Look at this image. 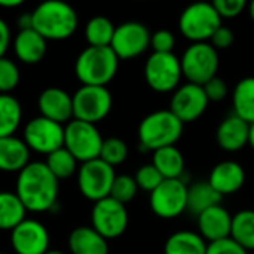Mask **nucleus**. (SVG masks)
Returning a JSON list of instances; mask_svg holds the SVG:
<instances>
[{"instance_id": "nucleus-28", "label": "nucleus", "mask_w": 254, "mask_h": 254, "mask_svg": "<svg viewBox=\"0 0 254 254\" xmlns=\"http://www.w3.org/2000/svg\"><path fill=\"white\" fill-rule=\"evenodd\" d=\"M223 196L208 183V181H197L189 186L187 193V211L193 215H199L205 209L218 205Z\"/></svg>"}, {"instance_id": "nucleus-48", "label": "nucleus", "mask_w": 254, "mask_h": 254, "mask_svg": "<svg viewBox=\"0 0 254 254\" xmlns=\"http://www.w3.org/2000/svg\"><path fill=\"white\" fill-rule=\"evenodd\" d=\"M135 2H144V0H135Z\"/></svg>"}, {"instance_id": "nucleus-10", "label": "nucleus", "mask_w": 254, "mask_h": 254, "mask_svg": "<svg viewBox=\"0 0 254 254\" xmlns=\"http://www.w3.org/2000/svg\"><path fill=\"white\" fill-rule=\"evenodd\" d=\"M23 139L30 151L48 156L64 147V124L38 115L26 123Z\"/></svg>"}, {"instance_id": "nucleus-4", "label": "nucleus", "mask_w": 254, "mask_h": 254, "mask_svg": "<svg viewBox=\"0 0 254 254\" xmlns=\"http://www.w3.org/2000/svg\"><path fill=\"white\" fill-rule=\"evenodd\" d=\"M120 59L111 47H87L75 60V75L82 85L106 87L118 72Z\"/></svg>"}, {"instance_id": "nucleus-19", "label": "nucleus", "mask_w": 254, "mask_h": 254, "mask_svg": "<svg viewBox=\"0 0 254 254\" xmlns=\"http://www.w3.org/2000/svg\"><path fill=\"white\" fill-rule=\"evenodd\" d=\"M217 145L227 153L241 151L250 141V124L235 114L223 118L215 130Z\"/></svg>"}, {"instance_id": "nucleus-44", "label": "nucleus", "mask_w": 254, "mask_h": 254, "mask_svg": "<svg viewBox=\"0 0 254 254\" xmlns=\"http://www.w3.org/2000/svg\"><path fill=\"white\" fill-rule=\"evenodd\" d=\"M26 0H0V6L2 8H17L21 6Z\"/></svg>"}, {"instance_id": "nucleus-43", "label": "nucleus", "mask_w": 254, "mask_h": 254, "mask_svg": "<svg viewBox=\"0 0 254 254\" xmlns=\"http://www.w3.org/2000/svg\"><path fill=\"white\" fill-rule=\"evenodd\" d=\"M17 26L20 30H27L33 29V20H32V12H24L17 18Z\"/></svg>"}, {"instance_id": "nucleus-30", "label": "nucleus", "mask_w": 254, "mask_h": 254, "mask_svg": "<svg viewBox=\"0 0 254 254\" xmlns=\"http://www.w3.org/2000/svg\"><path fill=\"white\" fill-rule=\"evenodd\" d=\"M230 238L247 251H254V209H241L233 214Z\"/></svg>"}, {"instance_id": "nucleus-27", "label": "nucleus", "mask_w": 254, "mask_h": 254, "mask_svg": "<svg viewBox=\"0 0 254 254\" xmlns=\"http://www.w3.org/2000/svg\"><path fill=\"white\" fill-rule=\"evenodd\" d=\"M27 212L15 191H0V230H14L26 220Z\"/></svg>"}, {"instance_id": "nucleus-18", "label": "nucleus", "mask_w": 254, "mask_h": 254, "mask_svg": "<svg viewBox=\"0 0 254 254\" xmlns=\"http://www.w3.org/2000/svg\"><path fill=\"white\" fill-rule=\"evenodd\" d=\"M232 217L233 214H230L223 205H214L196 217L197 232L208 244L230 238Z\"/></svg>"}, {"instance_id": "nucleus-40", "label": "nucleus", "mask_w": 254, "mask_h": 254, "mask_svg": "<svg viewBox=\"0 0 254 254\" xmlns=\"http://www.w3.org/2000/svg\"><path fill=\"white\" fill-rule=\"evenodd\" d=\"M203 90H205L209 102H221L229 94V87H227L226 81L220 76H214L212 79H209L203 85Z\"/></svg>"}, {"instance_id": "nucleus-5", "label": "nucleus", "mask_w": 254, "mask_h": 254, "mask_svg": "<svg viewBox=\"0 0 254 254\" xmlns=\"http://www.w3.org/2000/svg\"><path fill=\"white\" fill-rule=\"evenodd\" d=\"M221 17L211 5V2H193L184 8L178 18V29L181 35L191 44L209 42L215 30L223 24Z\"/></svg>"}, {"instance_id": "nucleus-14", "label": "nucleus", "mask_w": 254, "mask_h": 254, "mask_svg": "<svg viewBox=\"0 0 254 254\" xmlns=\"http://www.w3.org/2000/svg\"><path fill=\"white\" fill-rule=\"evenodd\" d=\"M151 45V32L139 21H126L115 27L111 42L120 60H132L142 56Z\"/></svg>"}, {"instance_id": "nucleus-2", "label": "nucleus", "mask_w": 254, "mask_h": 254, "mask_svg": "<svg viewBox=\"0 0 254 254\" xmlns=\"http://www.w3.org/2000/svg\"><path fill=\"white\" fill-rule=\"evenodd\" d=\"M33 29L47 41H64L78 29V14L64 0H44L32 11Z\"/></svg>"}, {"instance_id": "nucleus-16", "label": "nucleus", "mask_w": 254, "mask_h": 254, "mask_svg": "<svg viewBox=\"0 0 254 254\" xmlns=\"http://www.w3.org/2000/svg\"><path fill=\"white\" fill-rule=\"evenodd\" d=\"M50 242L47 226L33 218H26L11 230V245L15 254H47Z\"/></svg>"}, {"instance_id": "nucleus-11", "label": "nucleus", "mask_w": 254, "mask_h": 254, "mask_svg": "<svg viewBox=\"0 0 254 254\" xmlns=\"http://www.w3.org/2000/svg\"><path fill=\"white\" fill-rule=\"evenodd\" d=\"M73 118L97 124L112 109V94L108 87L81 85L73 94Z\"/></svg>"}, {"instance_id": "nucleus-34", "label": "nucleus", "mask_w": 254, "mask_h": 254, "mask_svg": "<svg viewBox=\"0 0 254 254\" xmlns=\"http://www.w3.org/2000/svg\"><path fill=\"white\" fill-rule=\"evenodd\" d=\"M138 184L135 177L127 175V174H121L117 175L112 184V190H111V197L117 199L121 203H129L130 200H133L138 194Z\"/></svg>"}, {"instance_id": "nucleus-17", "label": "nucleus", "mask_w": 254, "mask_h": 254, "mask_svg": "<svg viewBox=\"0 0 254 254\" xmlns=\"http://www.w3.org/2000/svg\"><path fill=\"white\" fill-rule=\"evenodd\" d=\"M38 109L42 117L60 124H67L73 120L72 94L60 87H48L42 90L38 97Z\"/></svg>"}, {"instance_id": "nucleus-46", "label": "nucleus", "mask_w": 254, "mask_h": 254, "mask_svg": "<svg viewBox=\"0 0 254 254\" xmlns=\"http://www.w3.org/2000/svg\"><path fill=\"white\" fill-rule=\"evenodd\" d=\"M248 14H250V18L254 23V0H250V3H248Z\"/></svg>"}, {"instance_id": "nucleus-37", "label": "nucleus", "mask_w": 254, "mask_h": 254, "mask_svg": "<svg viewBox=\"0 0 254 254\" xmlns=\"http://www.w3.org/2000/svg\"><path fill=\"white\" fill-rule=\"evenodd\" d=\"M250 0H211V5L215 8L221 18H235L248 9Z\"/></svg>"}, {"instance_id": "nucleus-42", "label": "nucleus", "mask_w": 254, "mask_h": 254, "mask_svg": "<svg viewBox=\"0 0 254 254\" xmlns=\"http://www.w3.org/2000/svg\"><path fill=\"white\" fill-rule=\"evenodd\" d=\"M12 39L9 24L3 18H0V57L6 56L9 47H12Z\"/></svg>"}, {"instance_id": "nucleus-21", "label": "nucleus", "mask_w": 254, "mask_h": 254, "mask_svg": "<svg viewBox=\"0 0 254 254\" xmlns=\"http://www.w3.org/2000/svg\"><path fill=\"white\" fill-rule=\"evenodd\" d=\"M47 39L35 29L18 30L12 39V50L15 57L24 64H36L47 54Z\"/></svg>"}, {"instance_id": "nucleus-1", "label": "nucleus", "mask_w": 254, "mask_h": 254, "mask_svg": "<svg viewBox=\"0 0 254 254\" xmlns=\"http://www.w3.org/2000/svg\"><path fill=\"white\" fill-rule=\"evenodd\" d=\"M59 180L45 162H30L17 177L15 193L30 212H47L57 205Z\"/></svg>"}, {"instance_id": "nucleus-20", "label": "nucleus", "mask_w": 254, "mask_h": 254, "mask_svg": "<svg viewBox=\"0 0 254 254\" xmlns=\"http://www.w3.org/2000/svg\"><path fill=\"white\" fill-rule=\"evenodd\" d=\"M245 169L235 160H223L217 163L208 177V183L224 197L238 193L245 184Z\"/></svg>"}, {"instance_id": "nucleus-29", "label": "nucleus", "mask_w": 254, "mask_h": 254, "mask_svg": "<svg viewBox=\"0 0 254 254\" xmlns=\"http://www.w3.org/2000/svg\"><path fill=\"white\" fill-rule=\"evenodd\" d=\"M23 121V106L12 94H0V138L14 136Z\"/></svg>"}, {"instance_id": "nucleus-3", "label": "nucleus", "mask_w": 254, "mask_h": 254, "mask_svg": "<svg viewBox=\"0 0 254 254\" xmlns=\"http://www.w3.org/2000/svg\"><path fill=\"white\" fill-rule=\"evenodd\" d=\"M184 133V123L171 109H157L145 115L138 127L139 145L145 151H157L175 145Z\"/></svg>"}, {"instance_id": "nucleus-26", "label": "nucleus", "mask_w": 254, "mask_h": 254, "mask_svg": "<svg viewBox=\"0 0 254 254\" xmlns=\"http://www.w3.org/2000/svg\"><path fill=\"white\" fill-rule=\"evenodd\" d=\"M233 114L247 121L254 123V76H245L236 82L232 91Z\"/></svg>"}, {"instance_id": "nucleus-49", "label": "nucleus", "mask_w": 254, "mask_h": 254, "mask_svg": "<svg viewBox=\"0 0 254 254\" xmlns=\"http://www.w3.org/2000/svg\"><path fill=\"white\" fill-rule=\"evenodd\" d=\"M0 254H6V253H2V251H0Z\"/></svg>"}, {"instance_id": "nucleus-38", "label": "nucleus", "mask_w": 254, "mask_h": 254, "mask_svg": "<svg viewBox=\"0 0 254 254\" xmlns=\"http://www.w3.org/2000/svg\"><path fill=\"white\" fill-rule=\"evenodd\" d=\"M177 39L175 35L168 29H160L151 33V45L153 53H174Z\"/></svg>"}, {"instance_id": "nucleus-6", "label": "nucleus", "mask_w": 254, "mask_h": 254, "mask_svg": "<svg viewBox=\"0 0 254 254\" xmlns=\"http://www.w3.org/2000/svg\"><path fill=\"white\" fill-rule=\"evenodd\" d=\"M183 76L187 82L205 85L209 79L217 76L220 67L218 51L209 42H196L186 48L181 56Z\"/></svg>"}, {"instance_id": "nucleus-47", "label": "nucleus", "mask_w": 254, "mask_h": 254, "mask_svg": "<svg viewBox=\"0 0 254 254\" xmlns=\"http://www.w3.org/2000/svg\"><path fill=\"white\" fill-rule=\"evenodd\" d=\"M47 254H67V253H64V251H60V250H50Z\"/></svg>"}, {"instance_id": "nucleus-9", "label": "nucleus", "mask_w": 254, "mask_h": 254, "mask_svg": "<svg viewBox=\"0 0 254 254\" xmlns=\"http://www.w3.org/2000/svg\"><path fill=\"white\" fill-rule=\"evenodd\" d=\"M117 174L115 169L103 162L102 159H94L79 165L76 172V183L79 193L91 200L93 203L111 196L112 184Z\"/></svg>"}, {"instance_id": "nucleus-23", "label": "nucleus", "mask_w": 254, "mask_h": 254, "mask_svg": "<svg viewBox=\"0 0 254 254\" xmlns=\"http://www.w3.org/2000/svg\"><path fill=\"white\" fill-rule=\"evenodd\" d=\"M30 163V148L24 139L14 136L0 138V172L20 174Z\"/></svg>"}, {"instance_id": "nucleus-22", "label": "nucleus", "mask_w": 254, "mask_h": 254, "mask_svg": "<svg viewBox=\"0 0 254 254\" xmlns=\"http://www.w3.org/2000/svg\"><path fill=\"white\" fill-rule=\"evenodd\" d=\"M70 254H109V241L91 226L75 227L67 238Z\"/></svg>"}, {"instance_id": "nucleus-25", "label": "nucleus", "mask_w": 254, "mask_h": 254, "mask_svg": "<svg viewBox=\"0 0 254 254\" xmlns=\"http://www.w3.org/2000/svg\"><path fill=\"white\" fill-rule=\"evenodd\" d=\"M151 163L157 168L165 180L183 178L186 171V159L177 145L165 147L153 153Z\"/></svg>"}, {"instance_id": "nucleus-39", "label": "nucleus", "mask_w": 254, "mask_h": 254, "mask_svg": "<svg viewBox=\"0 0 254 254\" xmlns=\"http://www.w3.org/2000/svg\"><path fill=\"white\" fill-rule=\"evenodd\" d=\"M206 254H250V251H247L232 238H226L215 242H209Z\"/></svg>"}, {"instance_id": "nucleus-13", "label": "nucleus", "mask_w": 254, "mask_h": 254, "mask_svg": "<svg viewBox=\"0 0 254 254\" xmlns=\"http://www.w3.org/2000/svg\"><path fill=\"white\" fill-rule=\"evenodd\" d=\"M129 226V211L126 205L108 196L94 202L91 208V227L108 241L117 239Z\"/></svg>"}, {"instance_id": "nucleus-41", "label": "nucleus", "mask_w": 254, "mask_h": 254, "mask_svg": "<svg viewBox=\"0 0 254 254\" xmlns=\"http://www.w3.org/2000/svg\"><path fill=\"white\" fill-rule=\"evenodd\" d=\"M233 41H235V35L232 32V29L226 27V26H220L215 33L211 36L209 39V44L218 51V50H227L233 45Z\"/></svg>"}, {"instance_id": "nucleus-33", "label": "nucleus", "mask_w": 254, "mask_h": 254, "mask_svg": "<svg viewBox=\"0 0 254 254\" xmlns=\"http://www.w3.org/2000/svg\"><path fill=\"white\" fill-rule=\"evenodd\" d=\"M127 157H129V147H127V144L121 138L112 136L103 141L99 159H102L103 162L115 168V166L123 165L127 160Z\"/></svg>"}, {"instance_id": "nucleus-45", "label": "nucleus", "mask_w": 254, "mask_h": 254, "mask_svg": "<svg viewBox=\"0 0 254 254\" xmlns=\"http://www.w3.org/2000/svg\"><path fill=\"white\" fill-rule=\"evenodd\" d=\"M248 145L254 150V123L250 124V141H248Z\"/></svg>"}, {"instance_id": "nucleus-35", "label": "nucleus", "mask_w": 254, "mask_h": 254, "mask_svg": "<svg viewBox=\"0 0 254 254\" xmlns=\"http://www.w3.org/2000/svg\"><path fill=\"white\" fill-rule=\"evenodd\" d=\"M20 78L18 64L6 56L0 57V94H11L20 84Z\"/></svg>"}, {"instance_id": "nucleus-32", "label": "nucleus", "mask_w": 254, "mask_h": 254, "mask_svg": "<svg viewBox=\"0 0 254 254\" xmlns=\"http://www.w3.org/2000/svg\"><path fill=\"white\" fill-rule=\"evenodd\" d=\"M78 163L79 162L73 157V154L64 147H62V148L56 150L54 153L48 154L47 160H45V165L48 166V169L53 172V175L59 181L73 177L79 169Z\"/></svg>"}, {"instance_id": "nucleus-7", "label": "nucleus", "mask_w": 254, "mask_h": 254, "mask_svg": "<svg viewBox=\"0 0 254 254\" xmlns=\"http://www.w3.org/2000/svg\"><path fill=\"white\" fill-rule=\"evenodd\" d=\"M103 141L97 124L76 118L64 124V148H67L79 163L99 159Z\"/></svg>"}, {"instance_id": "nucleus-8", "label": "nucleus", "mask_w": 254, "mask_h": 254, "mask_svg": "<svg viewBox=\"0 0 254 254\" xmlns=\"http://www.w3.org/2000/svg\"><path fill=\"white\" fill-rule=\"evenodd\" d=\"M144 78L156 93H174L183 76L181 60L174 53H153L144 66Z\"/></svg>"}, {"instance_id": "nucleus-12", "label": "nucleus", "mask_w": 254, "mask_h": 254, "mask_svg": "<svg viewBox=\"0 0 254 254\" xmlns=\"http://www.w3.org/2000/svg\"><path fill=\"white\" fill-rule=\"evenodd\" d=\"M187 193L189 186L183 178L163 180L150 193V208L159 218L174 220L187 211Z\"/></svg>"}, {"instance_id": "nucleus-31", "label": "nucleus", "mask_w": 254, "mask_h": 254, "mask_svg": "<svg viewBox=\"0 0 254 254\" xmlns=\"http://www.w3.org/2000/svg\"><path fill=\"white\" fill-rule=\"evenodd\" d=\"M115 27L117 26H114V23L108 17L96 15L90 18L84 30L88 47H111Z\"/></svg>"}, {"instance_id": "nucleus-15", "label": "nucleus", "mask_w": 254, "mask_h": 254, "mask_svg": "<svg viewBox=\"0 0 254 254\" xmlns=\"http://www.w3.org/2000/svg\"><path fill=\"white\" fill-rule=\"evenodd\" d=\"M209 100L203 90V85L193 82L181 84L171 97L169 109L184 124L199 120L208 109Z\"/></svg>"}, {"instance_id": "nucleus-36", "label": "nucleus", "mask_w": 254, "mask_h": 254, "mask_svg": "<svg viewBox=\"0 0 254 254\" xmlns=\"http://www.w3.org/2000/svg\"><path fill=\"white\" fill-rule=\"evenodd\" d=\"M135 180H136L139 190L151 193L154 189H157L162 184L165 178L162 177V174L157 171V168L153 163H147L138 168L135 174Z\"/></svg>"}, {"instance_id": "nucleus-24", "label": "nucleus", "mask_w": 254, "mask_h": 254, "mask_svg": "<svg viewBox=\"0 0 254 254\" xmlns=\"http://www.w3.org/2000/svg\"><path fill=\"white\" fill-rule=\"evenodd\" d=\"M208 242L199 232L183 229L168 236L163 254H206Z\"/></svg>"}]
</instances>
